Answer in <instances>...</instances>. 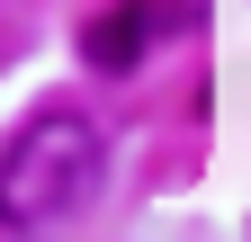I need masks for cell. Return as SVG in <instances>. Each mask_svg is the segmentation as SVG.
I'll list each match as a JSON object with an SVG mask.
<instances>
[{"label": "cell", "mask_w": 251, "mask_h": 242, "mask_svg": "<svg viewBox=\"0 0 251 242\" xmlns=\"http://www.w3.org/2000/svg\"><path fill=\"white\" fill-rule=\"evenodd\" d=\"M171 27H179V0H117V9L90 18L81 54H90L99 72H135V63H144V45H152V36H171Z\"/></svg>", "instance_id": "cell-2"}, {"label": "cell", "mask_w": 251, "mask_h": 242, "mask_svg": "<svg viewBox=\"0 0 251 242\" xmlns=\"http://www.w3.org/2000/svg\"><path fill=\"white\" fill-rule=\"evenodd\" d=\"M0 233H18V224H9V206H0Z\"/></svg>", "instance_id": "cell-3"}, {"label": "cell", "mask_w": 251, "mask_h": 242, "mask_svg": "<svg viewBox=\"0 0 251 242\" xmlns=\"http://www.w3.org/2000/svg\"><path fill=\"white\" fill-rule=\"evenodd\" d=\"M99 179H108L99 117L45 108V117H27L9 135V153H0V206H9L18 233H45V224H72L81 206L99 197Z\"/></svg>", "instance_id": "cell-1"}]
</instances>
